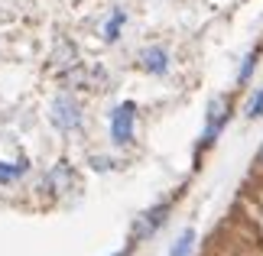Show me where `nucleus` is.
Returning a JSON list of instances; mask_svg holds the SVG:
<instances>
[{
    "label": "nucleus",
    "mask_w": 263,
    "mask_h": 256,
    "mask_svg": "<svg viewBox=\"0 0 263 256\" xmlns=\"http://www.w3.org/2000/svg\"><path fill=\"white\" fill-rule=\"evenodd\" d=\"M228 120H231V101L224 94L211 97L208 114H205V130H201V140H198V149H208L211 143L221 136V130L228 127Z\"/></svg>",
    "instance_id": "f257e3e1"
},
{
    "label": "nucleus",
    "mask_w": 263,
    "mask_h": 256,
    "mask_svg": "<svg viewBox=\"0 0 263 256\" xmlns=\"http://www.w3.org/2000/svg\"><path fill=\"white\" fill-rule=\"evenodd\" d=\"M134 127H137V104L124 101L110 110V140L114 146H130L134 143Z\"/></svg>",
    "instance_id": "f03ea898"
},
{
    "label": "nucleus",
    "mask_w": 263,
    "mask_h": 256,
    "mask_svg": "<svg viewBox=\"0 0 263 256\" xmlns=\"http://www.w3.org/2000/svg\"><path fill=\"white\" fill-rule=\"evenodd\" d=\"M82 104L72 97V94H59L55 101H52V124L62 130V133H72V130H78L82 127Z\"/></svg>",
    "instance_id": "7ed1b4c3"
},
{
    "label": "nucleus",
    "mask_w": 263,
    "mask_h": 256,
    "mask_svg": "<svg viewBox=\"0 0 263 256\" xmlns=\"http://www.w3.org/2000/svg\"><path fill=\"white\" fill-rule=\"evenodd\" d=\"M169 211H173V204L169 201H163V204H156V208H149L143 218H140L137 224H134V240H146V237H153V233L166 224V218H169Z\"/></svg>",
    "instance_id": "20e7f679"
},
{
    "label": "nucleus",
    "mask_w": 263,
    "mask_h": 256,
    "mask_svg": "<svg viewBox=\"0 0 263 256\" xmlns=\"http://www.w3.org/2000/svg\"><path fill=\"white\" fill-rule=\"evenodd\" d=\"M140 65H143V71H149V75H166L169 71V52L163 46H146L143 52H140Z\"/></svg>",
    "instance_id": "39448f33"
},
{
    "label": "nucleus",
    "mask_w": 263,
    "mask_h": 256,
    "mask_svg": "<svg viewBox=\"0 0 263 256\" xmlns=\"http://www.w3.org/2000/svg\"><path fill=\"white\" fill-rule=\"evenodd\" d=\"M29 172V162L20 159V162H0V185H10V182H16L20 175H26Z\"/></svg>",
    "instance_id": "423d86ee"
},
{
    "label": "nucleus",
    "mask_w": 263,
    "mask_h": 256,
    "mask_svg": "<svg viewBox=\"0 0 263 256\" xmlns=\"http://www.w3.org/2000/svg\"><path fill=\"white\" fill-rule=\"evenodd\" d=\"M192 247H195V230L185 227L179 233V240L173 243V250H169V256H192Z\"/></svg>",
    "instance_id": "0eeeda50"
},
{
    "label": "nucleus",
    "mask_w": 263,
    "mask_h": 256,
    "mask_svg": "<svg viewBox=\"0 0 263 256\" xmlns=\"http://www.w3.org/2000/svg\"><path fill=\"white\" fill-rule=\"evenodd\" d=\"M124 23H127V13H124V10H114V16L104 23V39H107V43H117V39H120V26H124Z\"/></svg>",
    "instance_id": "6e6552de"
},
{
    "label": "nucleus",
    "mask_w": 263,
    "mask_h": 256,
    "mask_svg": "<svg viewBox=\"0 0 263 256\" xmlns=\"http://www.w3.org/2000/svg\"><path fill=\"white\" fill-rule=\"evenodd\" d=\"M254 68H257V49L244 55V65H240V71H237V81H240V85H247V81H250V75H254Z\"/></svg>",
    "instance_id": "1a4fd4ad"
},
{
    "label": "nucleus",
    "mask_w": 263,
    "mask_h": 256,
    "mask_svg": "<svg viewBox=\"0 0 263 256\" xmlns=\"http://www.w3.org/2000/svg\"><path fill=\"white\" fill-rule=\"evenodd\" d=\"M247 117H250V120L263 117V88H257V94L247 101Z\"/></svg>",
    "instance_id": "9d476101"
},
{
    "label": "nucleus",
    "mask_w": 263,
    "mask_h": 256,
    "mask_svg": "<svg viewBox=\"0 0 263 256\" xmlns=\"http://www.w3.org/2000/svg\"><path fill=\"white\" fill-rule=\"evenodd\" d=\"M110 166H114L110 159H95V169H110Z\"/></svg>",
    "instance_id": "9b49d317"
},
{
    "label": "nucleus",
    "mask_w": 263,
    "mask_h": 256,
    "mask_svg": "<svg viewBox=\"0 0 263 256\" xmlns=\"http://www.w3.org/2000/svg\"><path fill=\"white\" fill-rule=\"evenodd\" d=\"M260 166H263V146H260Z\"/></svg>",
    "instance_id": "f8f14e48"
}]
</instances>
